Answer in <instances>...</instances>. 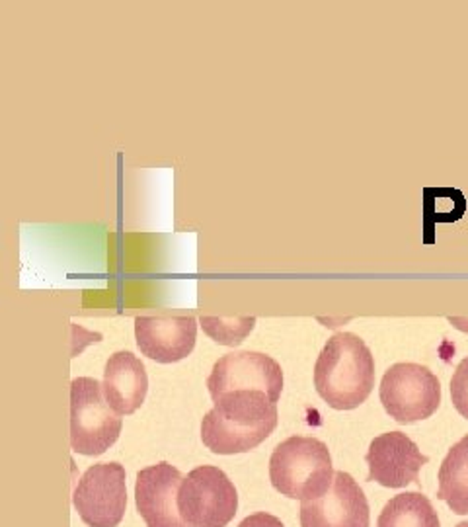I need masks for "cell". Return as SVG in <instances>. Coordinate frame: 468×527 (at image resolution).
<instances>
[{
    "mask_svg": "<svg viewBox=\"0 0 468 527\" xmlns=\"http://www.w3.org/2000/svg\"><path fill=\"white\" fill-rule=\"evenodd\" d=\"M213 403L201 422V440L213 453H246L277 426V403L262 390H233Z\"/></svg>",
    "mask_w": 468,
    "mask_h": 527,
    "instance_id": "obj_1",
    "label": "cell"
},
{
    "mask_svg": "<svg viewBox=\"0 0 468 527\" xmlns=\"http://www.w3.org/2000/svg\"><path fill=\"white\" fill-rule=\"evenodd\" d=\"M314 387L336 410L363 405L375 387V358L365 340L353 332L334 334L317 359Z\"/></svg>",
    "mask_w": 468,
    "mask_h": 527,
    "instance_id": "obj_2",
    "label": "cell"
},
{
    "mask_svg": "<svg viewBox=\"0 0 468 527\" xmlns=\"http://www.w3.org/2000/svg\"><path fill=\"white\" fill-rule=\"evenodd\" d=\"M334 474L330 449L317 437H287L273 449L270 459L273 489L301 502L324 496L332 486Z\"/></svg>",
    "mask_w": 468,
    "mask_h": 527,
    "instance_id": "obj_3",
    "label": "cell"
},
{
    "mask_svg": "<svg viewBox=\"0 0 468 527\" xmlns=\"http://www.w3.org/2000/svg\"><path fill=\"white\" fill-rule=\"evenodd\" d=\"M123 420L107 405L104 385L92 377L70 383V447L83 455L106 453L121 434Z\"/></svg>",
    "mask_w": 468,
    "mask_h": 527,
    "instance_id": "obj_4",
    "label": "cell"
},
{
    "mask_svg": "<svg viewBox=\"0 0 468 527\" xmlns=\"http://www.w3.org/2000/svg\"><path fill=\"white\" fill-rule=\"evenodd\" d=\"M378 397L386 414L398 424L425 420L441 405V383L430 367L394 363L385 371Z\"/></svg>",
    "mask_w": 468,
    "mask_h": 527,
    "instance_id": "obj_5",
    "label": "cell"
},
{
    "mask_svg": "<svg viewBox=\"0 0 468 527\" xmlns=\"http://www.w3.org/2000/svg\"><path fill=\"white\" fill-rule=\"evenodd\" d=\"M178 508L191 527H227L238 510V492L219 467H196L181 481Z\"/></svg>",
    "mask_w": 468,
    "mask_h": 527,
    "instance_id": "obj_6",
    "label": "cell"
},
{
    "mask_svg": "<svg viewBox=\"0 0 468 527\" xmlns=\"http://www.w3.org/2000/svg\"><path fill=\"white\" fill-rule=\"evenodd\" d=\"M127 473L117 461L88 467L76 482L73 504L88 527H117L127 508Z\"/></svg>",
    "mask_w": 468,
    "mask_h": 527,
    "instance_id": "obj_7",
    "label": "cell"
},
{
    "mask_svg": "<svg viewBox=\"0 0 468 527\" xmlns=\"http://www.w3.org/2000/svg\"><path fill=\"white\" fill-rule=\"evenodd\" d=\"M211 398L233 390H262L277 403L283 390L281 366L262 351H233L215 361L207 379Z\"/></svg>",
    "mask_w": 468,
    "mask_h": 527,
    "instance_id": "obj_8",
    "label": "cell"
},
{
    "mask_svg": "<svg viewBox=\"0 0 468 527\" xmlns=\"http://www.w3.org/2000/svg\"><path fill=\"white\" fill-rule=\"evenodd\" d=\"M369 502L353 477L336 471L324 496L301 504V527H369Z\"/></svg>",
    "mask_w": 468,
    "mask_h": 527,
    "instance_id": "obj_9",
    "label": "cell"
},
{
    "mask_svg": "<svg viewBox=\"0 0 468 527\" xmlns=\"http://www.w3.org/2000/svg\"><path fill=\"white\" fill-rule=\"evenodd\" d=\"M184 474L166 461L137 473L135 504L147 527H191L178 508V492Z\"/></svg>",
    "mask_w": 468,
    "mask_h": 527,
    "instance_id": "obj_10",
    "label": "cell"
},
{
    "mask_svg": "<svg viewBox=\"0 0 468 527\" xmlns=\"http://www.w3.org/2000/svg\"><path fill=\"white\" fill-rule=\"evenodd\" d=\"M369 477L367 481L378 482L386 489H402L418 481V474L430 457L402 432H386L371 442L365 455Z\"/></svg>",
    "mask_w": 468,
    "mask_h": 527,
    "instance_id": "obj_11",
    "label": "cell"
},
{
    "mask_svg": "<svg viewBox=\"0 0 468 527\" xmlns=\"http://www.w3.org/2000/svg\"><path fill=\"white\" fill-rule=\"evenodd\" d=\"M137 346L143 356L159 363H174L193 351L197 338V321L191 314L184 316H137Z\"/></svg>",
    "mask_w": 468,
    "mask_h": 527,
    "instance_id": "obj_12",
    "label": "cell"
},
{
    "mask_svg": "<svg viewBox=\"0 0 468 527\" xmlns=\"http://www.w3.org/2000/svg\"><path fill=\"white\" fill-rule=\"evenodd\" d=\"M104 395L107 405L119 416L139 410L149 390V377L141 359L131 351H115L110 356L104 369Z\"/></svg>",
    "mask_w": 468,
    "mask_h": 527,
    "instance_id": "obj_13",
    "label": "cell"
},
{
    "mask_svg": "<svg viewBox=\"0 0 468 527\" xmlns=\"http://www.w3.org/2000/svg\"><path fill=\"white\" fill-rule=\"evenodd\" d=\"M437 498L454 513H468V434L449 449L439 467Z\"/></svg>",
    "mask_w": 468,
    "mask_h": 527,
    "instance_id": "obj_14",
    "label": "cell"
},
{
    "mask_svg": "<svg viewBox=\"0 0 468 527\" xmlns=\"http://www.w3.org/2000/svg\"><path fill=\"white\" fill-rule=\"evenodd\" d=\"M377 527H441V523L430 498L422 492H402L386 502Z\"/></svg>",
    "mask_w": 468,
    "mask_h": 527,
    "instance_id": "obj_15",
    "label": "cell"
},
{
    "mask_svg": "<svg viewBox=\"0 0 468 527\" xmlns=\"http://www.w3.org/2000/svg\"><path fill=\"white\" fill-rule=\"evenodd\" d=\"M467 211V198L457 188H423L422 219H423V243H435V227L439 223L461 221Z\"/></svg>",
    "mask_w": 468,
    "mask_h": 527,
    "instance_id": "obj_16",
    "label": "cell"
},
{
    "mask_svg": "<svg viewBox=\"0 0 468 527\" xmlns=\"http://www.w3.org/2000/svg\"><path fill=\"white\" fill-rule=\"evenodd\" d=\"M256 324L254 316H201V326L209 336L225 346H238Z\"/></svg>",
    "mask_w": 468,
    "mask_h": 527,
    "instance_id": "obj_17",
    "label": "cell"
},
{
    "mask_svg": "<svg viewBox=\"0 0 468 527\" xmlns=\"http://www.w3.org/2000/svg\"><path fill=\"white\" fill-rule=\"evenodd\" d=\"M451 400L457 412L468 420V356L457 366L451 377Z\"/></svg>",
    "mask_w": 468,
    "mask_h": 527,
    "instance_id": "obj_18",
    "label": "cell"
},
{
    "mask_svg": "<svg viewBox=\"0 0 468 527\" xmlns=\"http://www.w3.org/2000/svg\"><path fill=\"white\" fill-rule=\"evenodd\" d=\"M238 527H285L283 526V521L280 518H275L272 513H265V512H256L248 516V518H244V520L238 523Z\"/></svg>",
    "mask_w": 468,
    "mask_h": 527,
    "instance_id": "obj_19",
    "label": "cell"
},
{
    "mask_svg": "<svg viewBox=\"0 0 468 527\" xmlns=\"http://www.w3.org/2000/svg\"><path fill=\"white\" fill-rule=\"evenodd\" d=\"M454 527H468V521H461L459 526H454Z\"/></svg>",
    "mask_w": 468,
    "mask_h": 527,
    "instance_id": "obj_20",
    "label": "cell"
}]
</instances>
